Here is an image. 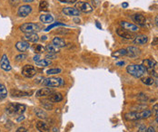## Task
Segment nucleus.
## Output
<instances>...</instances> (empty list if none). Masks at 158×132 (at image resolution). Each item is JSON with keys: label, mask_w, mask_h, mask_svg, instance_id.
<instances>
[{"label": "nucleus", "mask_w": 158, "mask_h": 132, "mask_svg": "<svg viewBox=\"0 0 158 132\" xmlns=\"http://www.w3.org/2000/svg\"><path fill=\"white\" fill-rule=\"evenodd\" d=\"M41 105L43 106V108L45 109H53V102H51L49 100L41 101Z\"/></svg>", "instance_id": "31"}, {"label": "nucleus", "mask_w": 158, "mask_h": 132, "mask_svg": "<svg viewBox=\"0 0 158 132\" xmlns=\"http://www.w3.org/2000/svg\"><path fill=\"white\" fill-rule=\"evenodd\" d=\"M20 117H21V118H18V119H17V121H21V120H23V119H25V117H24L23 115H21Z\"/></svg>", "instance_id": "48"}, {"label": "nucleus", "mask_w": 158, "mask_h": 132, "mask_svg": "<svg viewBox=\"0 0 158 132\" xmlns=\"http://www.w3.org/2000/svg\"><path fill=\"white\" fill-rule=\"evenodd\" d=\"M61 72V69L60 68H54V69H49L46 71V73L49 75H54V74H57Z\"/></svg>", "instance_id": "35"}, {"label": "nucleus", "mask_w": 158, "mask_h": 132, "mask_svg": "<svg viewBox=\"0 0 158 132\" xmlns=\"http://www.w3.org/2000/svg\"><path fill=\"white\" fill-rule=\"evenodd\" d=\"M120 26L123 27V29L127 30V31L132 32V33H134V32H137V31L139 30V28H138L137 26H135V25H134V24H132V23H129V22H126V21H123V22H121V23H120Z\"/></svg>", "instance_id": "11"}, {"label": "nucleus", "mask_w": 158, "mask_h": 132, "mask_svg": "<svg viewBox=\"0 0 158 132\" xmlns=\"http://www.w3.org/2000/svg\"><path fill=\"white\" fill-rule=\"evenodd\" d=\"M117 65H124V62H117Z\"/></svg>", "instance_id": "52"}, {"label": "nucleus", "mask_w": 158, "mask_h": 132, "mask_svg": "<svg viewBox=\"0 0 158 132\" xmlns=\"http://www.w3.org/2000/svg\"><path fill=\"white\" fill-rule=\"evenodd\" d=\"M33 51L36 53V54H40L42 53H44L46 51V47H44L41 45H35L33 46Z\"/></svg>", "instance_id": "32"}, {"label": "nucleus", "mask_w": 158, "mask_h": 132, "mask_svg": "<svg viewBox=\"0 0 158 132\" xmlns=\"http://www.w3.org/2000/svg\"><path fill=\"white\" fill-rule=\"evenodd\" d=\"M40 21L42 23L45 24H51L53 21H54V17L50 14H45V15H41L40 16Z\"/></svg>", "instance_id": "21"}, {"label": "nucleus", "mask_w": 158, "mask_h": 132, "mask_svg": "<svg viewBox=\"0 0 158 132\" xmlns=\"http://www.w3.org/2000/svg\"><path fill=\"white\" fill-rule=\"evenodd\" d=\"M42 84L47 87H59L64 84V81L62 78L51 77V78H45L42 82Z\"/></svg>", "instance_id": "3"}, {"label": "nucleus", "mask_w": 158, "mask_h": 132, "mask_svg": "<svg viewBox=\"0 0 158 132\" xmlns=\"http://www.w3.org/2000/svg\"><path fill=\"white\" fill-rule=\"evenodd\" d=\"M148 42V37L144 35H140L135 36V38L134 39V45H145V43Z\"/></svg>", "instance_id": "18"}, {"label": "nucleus", "mask_w": 158, "mask_h": 132, "mask_svg": "<svg viewBox=\"0 0 158 132\" xmlns=\"http://www.w3.org/2000/svg\"><path fill=\"white\" fill-rule=\"evenodd\" d=\"M25 39L28 42H32V43H36L39 40L38 35L36 34V33H30V34H26L25 35Z\"/></svg>", "instance_id": "23"}, {"label": "nucleus", "mask_w": 158, "mask_h": 132, "mask_svg": "<svg viewBox=\"0 0 158 132\" xmlns=\"http://www.w3.org/2000/svg\"><path fill=\"white\" fill-rule=\"evenodd\" d=\"M155 120H156V122L158 123V112L156 113V116H155Z\"/></svg>", "instance_id": "53"}, {"label": "nucleus", "mask_w": 158, "mask_h": 132, "mask_svg": "<svg viewBox=\"0 0 158 132\" xmlns=\"http://www.w3.org/2000/svg\"><path fill=\"white\" fill-rule=\"evenodd\" d=\"M46 58L48 59V60L49 59H56V54H55V53H47Z\"/></svg>", "instance_id": "40"}, {"label": "nucleus", "mask_w": 158, "mask_h": 132, "mask_svg": "<svg viewBox=\"0 0 158 132\" xmlns=\"http://www.w3.org/2000/svg\"><path fill=\"white\" fill-rule=\"evenodd\" d=\"M62 12L68 16H78L80 15V11L77 10L76 7H69V6L64 7L62 10Z\"/></svg>", "instance_id": "10"}, {"label": "nucleus", "mask_w": 158, "mask_h": 132, "mask_svg": "<svg viewBox=\"0 0 158 132\" xmlns=\"http://www.w3.org/2000/svg\"><path fill=\"white\" fill-rule=\"evenodd\" d=\"M156 85H158V79H157V81H156Z\"/></svg>", "instance_id": "55"}, {"label": "nucleus", "mask_w": 158, "mask_h": 132, "mask_svg": "<svg viewBox=\"0 0 158 132\" xmlns=\"http://www.w3.org/2000/svg\"><path fill=\"white\" fill-rule=\"evenodd\" d=\"M33 94V92H24V91H18V90H11V95L13 97H26V96H31Z\"/></svg>", "instance_id": "16"}, {"label": "nucleus", "mask_w": 158, "mask_h": 132, "mask_svg": "<svg viewBox=\"0 0 158 132\" xmlns=\"http://www.w3.org/2000/svg\"><path fill=\"white\" fill-rule=\"evenodd\" d=\"M147 132H155V130L153 127H149L148 128H147Z\"/></svg>", "instance_id": "46"}, {"label": "nucleus", "mask_w": 158, "mask_h": 132, "mask_svg": "<svg viewBox=\"0 0 158 132\" xmlns=\"http://www.w3.org/2000/svg\"><path fill=\"white\" fill-rule=\"evenodd\" d=\"M61 3H66V4H74L76 3L77 0H59Z\"/></svg>", "instance_id": "39"}, {"label": "nucleus", "mask_w": 158, "mask_h": 132, "mask_svg": "<svg viewBox=\"0 0 158 132\" xmlns=\"http://www.w3.org/2000/svg\"><path fill=\"white\" fill-rule=\"evenodd\" d=\"M152 115V111L150 109H144V111L140 112V116H141V119H147L149 118Z\"/></svg>", "instance_id": "34"}, {"label": "nucleus", "mask_w": 158, "mask_h": 132, "mask_svg": "<svg viewBox=\"0 0 158 132\" xmlns=\"http://www.w3.org/2000/svg\"><path fill=\"white\" fill-rule=\"evenodd\" d=\"M26 58V54H24V53H22V54H18V55L16 57V60L18 61V62H20V61L25 60Z\"/></svg>", "instance_id": "38"}, {"label": "nucleus", "mask_w": 158, "mask_h": 132, "mask_svg": "<svg viewBox=\"0 0 158 132\" xmlns=\"http://www.w3.org/2000/svg\"><path fill=\"white\" fill-rule=\"evenodd\" d=\"M31 12H32V7L28 5L21 6L17 10V15L20 17H26Z\"/></svg>", "instance_id": "7"}, {"label": "nucleus", "mask_w": 158, "mask_h": 132, "mask_svg": "<svg viewBox=\"0 0 158 132\" xmlns=\"http://www.w3.org/2000/svg\"><path fill=\"white\" fill-rule=\"evenodd\" d=\"M36 128L40 132H49L50 131L49 126L46 123H45L44 121H37L36 122Z\"/></svg>", "instance_id": "20"}, {"label": "nucleus", "mask_w": 158, "mask_h": 132, "mask_svg": "<svg viewBox=\"0 0 158 132\" xmlns=\"http://www.w3.org/2000/svg\"><path fill=\"white\" fill-rule=\"evenodd\" d=\"M46 51L48 52V53L56 54L57 53H59V48L57 46H56L54 43H52V45H47L46 46Z\"/></svg>", "instance_id": "25"}, {"label": "nucleus", "mask_w": 158, "mask_h": 132, "mask_svg": "<svg viewBox=\"0 0 158 132\" xmlns=\"http://www.w3.org/2000/svg\"><path fill=\"white\" fill-rule=\"evenodd\" d=\"M137 132H147V128L144 125H141L138 129H137Z\"/></svg>", "instance_id": "41"}, {"label": "nucleus", "mask_w": 158, "mask_h": 132, "mask_svg": "<svg viewBox=\"0 0 158 132\" xmlns=\"http://www.w3.org/2000/svg\"><path fill=\"white\" fill-rule=\"evenodd\" d=\"M124 119L126 120H138L141 119V116H140V112L137 111H131V112H127L124 114Z\"/></svg>", "instance_id": "14"}, {"label": "nucleus", "mask_w": 158, "mask_h": 132, "mask_svg": "<svg viewBox=\"0 0 158 132\" xmlns=\"http://www.w3.org/2000/svg\"><path fill=\"white\" fill-rule=\"evenodd\" d=\"M49 8V5L46 0H41L39 4V10L43 11V12H47Z\"/></svg>", "instance_id": "26"}, {"label": "nucleus", "mask_w": 158, "mask_h": 132, "mask_svg": "<svg viewBox=\"0 0 158 132\" xmlns=\"http://www.w3.org/2000/svg\"><path fill=\"white\" fill-rule=\"evenodd\" d=\"M36 71L35 67L30 64L25 65L22 69V74H23V76L26 77V78H32V77H34L36 75Z\"/></svg>", "instance_id": "5"}, {"label": "nucleus", "mask_w": 158, "mask_h": 132, "mask_svg": "<svg viewBox=\"0 0 158 132\" xmlns=\"http://www.w3.org/2000/svg\"><path fill=\"white\" fill-rule=\"evenodd\" d=\"M122 6H123V7H124V8H125V7H127V6H128V4H127V3H124Z\"/></svg>", "instance_id": "51"}, {"label": "nucleus", "mask_w": 158, "mask_h": 132, "mask_svg": "<svg viewBox=\"0 0 158 132\" xmlns=\"http://www.w3.org/2000/svg\"><path fill=\"white\" fill-rule=\"evenodd\" d=\"M151 75H154V76L158 77V63H157V62H156L155 65H154V69H153V72H152Z\"/></svg>", "instance_id": "36"}, {"label": "nucleus", "mask_w": 158, "mask_h": 132, "mask_svg": "<svg viewBox=\"0 0 158 132\" xmlns=\"http://www.w3.org/2000/svg\"><path fill=\"white\" fill-rule=\"evenodd\" d=\"M26 105L24 104H14L10 103L6 106V111L8 115L13 116V115H22L26 111Z\"/></svg>", "instance_id": "2"}, {"label": "nucleus", "mask_w": 158, "mask_h": 132, "mask_svg": "<svg viewBox=\"0 0 158 132\" xmlns=\"http://www.w3.org/2000/svg\"><path fill=\"white\" fill-rule=\"evenodd\" d=\"M16 48L19 51V52H26V50H28L29 48V43L26 41H20L17 42L16 45Z\"/></svg>", "instance_id": "19"}, {"label": "nucleus", "mask_w": 158, "mask_h": 132, "mask_svg": "<svg viewBox=\"0 0 158 132\" xmlns=\"http://www.w3.org/2000/svg\"><path fill=\"white\" fill-rule=\"evenodd\" d=\"M155 63H156V62L154 59H146V60L143 61V64L142 65L144 67L145 71L148 72L149 74H151L152 72H153V69L154 67V65H155Z\"/></svg>", "instance_id": "8"}, {"label": "nucleus", "mask_w": 158, "mask_h": 132, "mask_svg": "<svg viewBox=\"0 0 158 132\" xmlns=\"http://www.w3.org/2000/svg\"><path fill=\"white\" fill-rule=\"evenodd\" d=\"M34 61L36 62H39L40 60H41V57H40V54H36V55L34 56Z\"/></svg>", "instance_id": "44"}, {"label": "nucleus", "mask_w": 158, "mask_h": 132, "mask_svg": "<svg viewBox=\"0 0 158 132\" xmlns=\"http://www.w3.org/2000/svg\"><path fill=\"white\" fill-rule=\"evenodd\" d=\"M48 100L53 103H54V102H59V101H61L63 100V96H62L61 93H57V92L56 93H52L49 96Z\"/></svg>", "instance_id": "22"}, {"label": "nucleus", "mask_w": 158, "mask_h": 132, "mask_svg": "<svg viewBox=\"0 0 158 132\" xmlns=\"http://www.w3.org/2000/svg\"><path fill=\"white\" fill-rule=\"evenodd\" d=\"M52 93H54V91L49 89V88H43V89H40L39 91L36 92V97H46V96H50Z\"/></svg>", "instance_id": "17"}, {"label": "nucleus", "mask_w": 158, "mask_h": 132, "mask_svg": "<svg viewBox=\"0 0 158 132\" xmlns=\"http://www.w3.org/2000/svg\"><path fill=\"white\" fill-rule=\"evenodd\" d=\"M154 22H155V25L158 26V16H156L155 19H154Z\"/></svg>", "instance_id": "49"}, {"label": "nucleus", "mask_w": 158, "mask_h": 132, "mask_svg": "<svg viewBox=\"0 0 158 132\" xmlns=\"http://www.w3.org/2000/svg\"><path fill=\"white\" fill-rule=\"evenodd\" d=\"M64 26V24H61V23H56V24H53V25H51V26H49L48 27H46V32H47V31H50L53 27H56V26Z\"/></svg>", "instance_id": "37"}, {"label": "nucleus", "mask_w": 158, "mask_h": 132, "mask_svg": "<svg viewBox=\"0 0 158 132\" xmlns=\"http://www.w3.org/2000/svg\"><path fill=\"white\" fill-rule=\"evenodd\" d=\"M16 132H28V131L25 127H20L16 129Z\"/></svg>", "instance_id": "43"}, {"label": "nucleus", "mask_w": 158, "mask_h": 132, "mask_svg": "<svg viewBox=\"0 0 158 132\" xmlns=\"http://www.w3.org/2000/svg\"><path fill=\"white\" fill-rule=\"evenodd\" d=\"M158 45V37H154L152 42V45Z\"/></svg>", "instance_id": "45"}, {"label": "nucleus", "mask_w": 158, "mask_h": 132, "mask_svg": "<svg viewBox=\"0 0 158 132\" xmlns=\"http://www.w3.org/2000/svg\"><path fill=\"white\" fill-rule=\"evenodd\" d=\"M0 67H1L4 71H10L11 70V65H10L8 58L6 54H4L1 58V60H0Z\"/></svg>", "instance_id": "12"}, {"label": "nucleus", "mask_w": 158, "mask_h": 132, "mask_svg": "<svg viewBox=\"0 0 158 132\" xmlns=\"http://www.w3.org/2000/svg\"><path fill=\"white\" fill-rule=\"evenodd\" d=\"M76 8L84 13H90L93 11V7L90 6V4L82 1H79L76 4Z\"/></svg>", "instance_id": "6"}, {"label": "nucleus", "mask_w": 158, "mask_h": 132, "mask_svg": "<svg viewBox=\"0 0 158 132\" xmlns=\"http://www.w3.org/2000/svg\"><path fill=\"white\" fill-rule=\"evenodd\" d=\"M24 2H26V3H31V2H33L34 0H23Z\"/></svg>", "instance_id": "50"}, {"label": "nucleus", "mask_w": 158, "mask_h": 132, "mask_svg": "<svg viewBox=\"0 0 158 132\" xmlns=\"http://www.w3.org/2000/svg\"><path fill=\"white\" fill-rule=\"evenodd\" d=\"M52 63V62L48 59H41L39 62H36V64L39 67H46V66H49Z\"/></svg>", "instance_id": "27"}, {"label": "nucleus", "mask_w": 158, "mask_h": 132, "mask_svg": "<svg viewBox=\"0 0 158 132\" xmlns=\"http://www.w3.org/2000/svg\"><path fill=\"white\" fill-rule=\"evenodd\" d=\"M142 82H143V83H144L145 85H152V84H154V80L152 78V77L147 76V77H144V78L142 79Z\"/></svg>", "instance_id": "33"}, {"label": "nucleus", "mask_w": 158, "mask_h": 132, "mask_svg": "<svg viewBox=\"0 0 158 132\" xmlns=\"http://www.w3.org/2000/svg\"><path fill=\"white\" fill-rule=\"evenodd\" d=\"M154 109L156 111V113L158 112V104H155V105L154 106Z\"/></svg>", "instance_id": "47"}, {"label": "nucleus", "mask_w": 158, "mask_h": 132, "mask_svg": "<svg viewBox=\"0 0 158 132\" xmlns=\"http://www.w3.org/2000/svg\"><path fill=\"white\" fill-rule=\"evenodd\" d=\"M6 96H7V91L6 86L2 83H0V100H3Z\"/></svg>", "instance_id": "30"}, {"label": "nucleus", "mask_w": 158, "mask_h": 132, "mask_svg": "<svg viewBox=\"0 0 158 132\" xmlns=\"http://www.w3.org/2000/svg\"><path fill=\"white\" fill-rule=\"evenodd\" d=\"M35 113L40 119H46L47 118V113L45 111H43V109H35Z\"/></svg>", "instance_id": "28"}, {"label": "nucleus", "mask_w": 158, "mask_h": 132, "mask_svg": "<svg viewBox=\"0 0 158 132\" xmlns=\"http://www.w3.org/2000/svg\"><path fill=\"white\" fill-rule=\"evenodd\" d=\"M127 54V52H126V49H120L117 52H114L112 56L113 57H115V58H118V57H121V56H124Z\"/></svg>", "instance_id": "29"}, {"label": "nucleus", "mask_w": 158, "mask_h": 132, "mask_svg": "<svg viewBox=\"0 0 158 132\" xmlns=\"http://www.w3.org/2000/svg\"><path fill=\"white\" fill-rule=\"evenodd\" d=\"M139 96L141 97V99H139L140 101H147V97L145 96V94H140Z\"/></svg>", "instance_id": "42"}, {"label": "nucleus", "mask_w": 158, "mask_h": 132, "mask_svg": "<svg viewBox=\"0 0 158 132\" xmlns=\"http://www.w3.org/2000/svg\"><path fill=\"white\" fill-rule=\"evenodd\" d=\"M46 36H42V41L43 40H46Z\"/></svg>", "instance_id": "54"}, {"label": "nucleus", "mask_w": 158, "mask_h": 132, "mask_svg": "<svg viewBox=\"0 0 158 132\" xmlns=\"http://www.w3.org/2000/svg\"><path fill=\"white\" fill-rule=\"evenodd\" d=\"M19 29L21 30V32L25 33V34H30V33H36L41 30V27L39 25L35 24V23H26L22 25Z\"/></svg>", "instance_id": "4"}, {"label": "nucleus", "mask_w": 158, "mask_h": 132, "mask_svg": "<svg viewBox=\"0 0 158 132\" xmlns=\"http://www.w3.org/2000/svg\"><path fill=\"white\" fill-rule=\"evenodd\" d=\"M53 43L57 46L58 48H61V47H65L66 45V42L64 39H62L60 37H55L54 39H53Z\"/></svg>", "instance_id": "24"}, {"label": "nucleus", "mask_w": 158, "mask_h": 132, "mask_svg": "<svg viewBox=\"0 0 158 132\" xmlns=\"http://www.w3.org/2000/svg\"><path fill=\"white\" fill-rule=\"evenodd\" d=\"M133 18V21L134 22V23H136L138 26H144L145 25V17L141 15V14H135L132 16Z\"/></svg>", "instance_id": "15"}, {"label": "nucleus", "mask_w": 158, "mask_h": 132, "mask_svg": "<svg viewBox=\"0 0 158 132\" xmlns=\"http://www.w3.org/2000/svg\"><path fill=\"white\" fill-rule=\"evenodd\" d=\"M117 33L119 36H121L122 38H124V39H128V40H134L135 38L134 35L133 34L132 32H129L127 30H123V29H117Z\"/></svg>", "instance_id": "9"}, {"label": "nucleus", "mask_w": 158, "mask_h": 132, "mask_svg": "<svg viewBox=\"0 0 158 132\" xmlns=\"http://www.w3.org/2000/svg\"><path fill=\"white\" fill-rule=\"evenodd\" d=\"M126 52H127V54H126V55L131 58H135V57L139 56V54H140V50L134 46H130L128 48H126Z\"/></svg>", "instance_id": "13"}, {"label": "nucleus", "mask_w": 158, "mask_h": 132, "mask_svg": "<svg viewBox=\"0 0 158 132\" xmlns=\"http://www.w3.org/2000/svg\"><path fill=\"white\" fill-rule=\"evenodd\" d=\"M126 71H127V72L130 75L134 77V78H141V77L144 76V73L146 72L144 67L143 65H140V64L128 65L127 68H126Z\"/></svg>", "instance_id": "1"}]
</instances>
